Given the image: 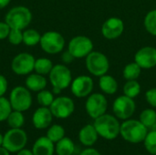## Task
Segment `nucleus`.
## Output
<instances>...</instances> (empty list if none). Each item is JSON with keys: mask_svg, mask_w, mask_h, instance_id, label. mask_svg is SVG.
Masks as SVG:
<instances>
[{"mask_svg": "<svg viewBox=\"0 0 156 155\" xmlns=\"http://www.w3.org/2000/svg\"><path fill=\"white\" fill-rule=\"evenodd\" d=\"M85 109L88 115L95 120L106 113L108 109V100L101 93H92L88 96L85 103Z\"/></svg>", "mask_w": 156, "mask_h": 155, "instance_id": "9", "label": "nucleus"}, {"mask_svg": "<svg viewBox=\"0 0 156 155\" xmlns=\"http://www.w3.org/2000/svg\"><path fill=\"white\" fill-rule=\"evenodd\" d=\"M68 50L75 58H86L91 51H93V42L86 36H76L70 39Z\"/></svg>", "mask_w": 156, "mask_h": 155, "instance_id": "10", "label": "nucleus"}, {"mask_svg": "<svg viewBox=\"0 0 156 155\" xmlns=\"http://www.w3.org/2000/svg\"><path fill=\"white\" fill-rule=\"evenodd\" d=\"M51 142H53L54 143H58V141H60L62 138L65 137V130L61 125L58 124H54L52 126H50L48 129L47 132V135H46Z\"/></svg>", "mask_w": 156, "mask_h": 155, "instance_id": "29", "label": "nucleus"}, {"mask_svg": "<svg viewBox=\"0 0 156 155\" xmlns=\"http://www.w3.org/2000/svg\"><path fill=\"white\" fill-rule=\"evenodd\" d=\"M7 86L8 84H7V80L5 77L0 74V97L5 95V93L7 90Z\"/></svg>", "mask_w": 156, "mask_h": 155, "instance_id": "37", "label": "nucleus"}, {"mask_svg": "<svg viewBox=\"0 0 156 155\" xmlns=\"http://www.w3.org/2000/svg\"><path fill=\"white\" fill-rule=\"evenodd\" d=\"M27 143V135L24 130L10 129L4 134L3 147L9 153H17L24 149Z\"/></svg>", "mask_w": 156, "mask_h": 155, "instance_id": "5", "label": "nucleus"}, {"mask_svg": "<svg viewBox=\"0 0 156 155\" xmlns=\"http://www.w3.org/2000/svg\"><path fill=\"white\" fill-rule=\"evenodd\" d=\"M124 31V23L120 17L112 16L105 20L101 26V34L103 37L109 40H114L120 37Z\"/></svg>", "mask_w": 156, "mask_h": 155, "instance_id": "15", "label": "nucleus"}, {"mask_svg": "<svg viewBox=\"0 0 156 155\" xmlns=\"http://www.w3.org/2000/svg\"><path fill=\"white\" fill-rule=\"evenodd\" d=\"M32 152L34 155H53L55 152L54 143L47 136L40 137L33 144Z\"/></svg>", "mask_w": 156, "mask_h": 155, "instance_id": "18", "label": "nucleus"}, {"mask_svg": "<svg viewBox=\"0 0 156 155\" xmlns=\"http://www.w3.org/2000/svg\"><path fill=\"white\" fill-rule=\"evenodd\" d=\"M11 0H0V9L5 8L6 5H8V4L10 3Z\"/></svg>", "mask_w": 156, "mask_h": 155, "instance_id": "41", "label": "nucleus"}, {"mask_svg": "<svg viewBox=\"0 0 156 155\" xmlns=\"http://www.w3.org/2000/svg\"><path fill=\"white\" fill-rule=\"evenodd\" d=\"M7 38L10 44L14 46H17L21 42H23V32L20 29L11 28Z\"/></svg>", "mask_w": 156, "mask_h": 155, "instance_id": "34", "label": "nucleus"}, {"mask_svg": "<svg viewBox=\"0 0 156 155\" xmlns=\"http://www.w3.org/2000/svg\"><path fill=\"white\" fill-rule=\"evenodd\" d=\"M0 155H10V153L3 146H0Z\"/></svg>", "mask_w": 156, "mask_h": 155, "instance_id": "42", "label": "nucleus"}, {"mask_svg": "<svg viewBox=\"0 0 156 155\" xmlns=\"http://www.w3.org/2000/svg\"><path fill=\"white\" fill-rule=\"evenodd\" d=\"M41 35L35 29H27L23 32V43L28 47H34L40 42Z\"/></svg>", "mask_w": 156, "mask_h": 155, "instance_id": "27", "label": "nucleus"}, {"mask_svg": "<svg viewBox=\"0 0 156 155\" xmlns=\"http://www.w3.org/2000/svg\"><path fill=\"white\" fill-rule=\"evenodd\" d=\"M99 136L105 140H114L120 134L121 124L118 118L111 114H103L94 120L93 123Z\"/></svg>", "mask_w": 156, "mask_h": 155, "instance_id": "1", "label": "nucleus"}, {"mask_svg": "<svg viewBox=\"0 0 156 155\" xmlns=\"http://www.w3.org/2000/svg\"><path fill=\"white\" fill-rule=\"evenodd\" d=\"M134 61L142 69H151L156 67V48L146 46L141 48L134 55Z\"/></svg>", "mask_w": 156, "mask_h": 155, "instance_id": "16", "label": "nucleus"}, {"mask_svg": "<svg viewBox=\"0 0 156 155\" xmlns=\"http://www.w3.org/2000/svg\"><path fill=\"white\" fill-rule=\"evenodd\" d=\"M99 86L101 91L108 95L115 94L118 90V82L115 78H113L111 75L105 74L101 77H100L99 80Z\"/></svg>", "mask_w": 156, "mask_h": 155, "instance_id": "21", "label": "nucleus"}, {"mask_svg": "<svg viewBox=\"0 0 156 155\" xmlns=\"http://www.w3.org/2000/svg\"><path fill=\"white\" fill-rule=\"evenodd\" d=\"M146 101L154 108H156V88H152L145 92Z\"/></svg>", "mask_w": 156, "mask_h": 155, "instance_id": "35", "label": "nucleus"}, {"mask_svg": "<svg viewBox=\"0 0 156 155\" xmlns=\"http://www.w3.org/2000/svg\"><path fill=\"white\" fill-rule=\"evenodd\" d=\"M53 115L50 109L48 107H40L36 110L32 116V123L36 129L43 130L50 126L52 122Z\"/></svg>", "mask_w": 156, "mask_h": 155, "instance_id": "17", "label": "nucleus"}, {"mask_svg": "<svg viewBox=\"0 0 156 155\" xmlns=\"http://www.w3.org/2000/svg\"><path fill=\"white\" fill-rule=\"evenodd\" d=\"M94 88L93 79L87 75H81L72 79L70 90L77 98H85L91 94Z\"/></svg>", "mask_w": 156, "mask_h": 155, "instance_id": "14", "label": "nucleus"}, {"mask_svg": "<svg viewBox=\"0 0 156 155\" xmlns=\"http://www.w3.org/2000/svg\"><path fill=\"white\" fill-rule=\"evenodd\" d=\"M39 44L46 53L55 55L63 50L65 47V38L57 31H48L41 36Z\"/></svg>", "mask_w": 156, "mask_h": 155, "instance_id": "7", "label": "nucleus"}, {"mask_svg": "<svg viewBox=\"0 0 156 155\" xmlns=\"http://www.w3.org/2000/svg\"><path fill=\"white\" fill-rule=\"evenodd\" d=\"M13 111L9 100L4 96L0 97V122H5Z\"/></svg>", "mask_w": 156, "mask_h": 155, "instance_id": "33", "label": "nucleus"}, {"mask_svg": "<svg viewBox=\"0 0 156 155\" xmlns=\"http://www.w3.org/2000/svg\"><path fill=\"white\" fill-rule=\"evenodd\" d=\"M80 155H101V153H100V152H99V151H97L96 149L91 148V147H89V148H87V149L83 150V151L80 153Z\"/></svg>", "mask_w": 156, "mask_h": 155, "instance_id": "39", "label": "nucleus"}, {"mask_svg": "<svg viewBox=\"0 0 156 155\" xmlns=\"http://www.w3.org/2000/svg\"><path fill=\"white\" fill-rule=\"evenodd\" d=\"M142 72L141 67L135 62H131L125 65L123 70H122V76L126 80H133L137 79Z\"/></svg>", "mask_w": 156, "mask_h": 155, "instance_id": "23", "label": "nucleus"}, {"mask_svg": "<svg viewBox=\"0 0 156 155\" xmlns=\"http://www.w3.org/2000/svg\"><path fill=\"white\" fill-rule=\"evenodd\" d=\"M144 25L149 34L156 37V9L151 10L146 14Z\"/></svg>", "mask_w": 156, "mask_h": 155, "instance_id": "30", "label": "nucleus"}, {"mask_svg": "<svg viewBox=\"0 0 156 155\" xmlns=\"http://www.w3.org/2000/svg\"><path fill=\"white\" fill-rule=\"evenodd\" d=\"M49 109L53 117L58 119H67L74 112L75 104L69 97L60 96L54 99Z\"/></svg>", "mask_w": 156, "mask_h": 155, "instance_id": "12", "label": "nucleus"}, {"mask_svg": "<svg viewBox=\"0 0 156 155\" xmlns=\"http://www.w3.org/2000/svg\"><path fill=\"white\" fill-rule=\"evenodd\" d=\"M140 122L147 129H151L156 123V111L154 109H145L140 114Z\"/></svg>", "mask_w": 156, "mask_h": 155, "instance_id": "28", "label": "nucleus"}, {"mask_svg": "<svg viewBox=\"0 0 156 155\" xmlns=\"http://www.w3.org/2000/svg\"><path fill=\"white\" fill-rule=\"evenodd\" d=\"M6 122L11 129H19L25 123V117L22 111L13 110L6 119Z\"/></svg>", "mask_w": 156, "mask_h": 155, "instance_id": "26", "label": "nucleus"}, {"mask_svg": "<svg viewBox=\"0 0 156 155\" xmlns=\"http://www.w3.org/2000/svg\"><path fill=\"white\" fill-rule=\"evenodd\" d=\"M3 140H4V135H2V134L0 133V146L3 145Z\"/></svg>", "mask_w": 156, "mask_h": 155, "instance_id": "44", "label": "nucleus"}, {"mask_svg": "<svg viewBox=\"0 0 156 155\" xmlns=\"http://www.w3.org/2000/svg\"><path fill=\"white\" fill-rule=\"evenodd\" d=\"M52 92H53V94H59L61 92V90H59L58 88H53Z\"/></svg>", "mask_w": 156, "mask_h": 155, "instance_id": "43", "label": "nucleus"}, {"mask_svg": "<svg viewBox=\"0 0 156 155\" xmlns=\"http://www.w3.org/2000/svg\"><path fill=\"white\" fill-rule=\"evenodd\" d=\"M49 80L53 88H58L61 90L70 86L72 82V75L70 69L63 64L53 66L49 72Z\"/></svg>", "mask_w": 156, "mask_h": 155, "instance_id": "8", "label": "nucleus"}, {"mask_svg": "<svg viewBox=\"0 0 156 155\" xmlns=\"http://www.w3.org/2000/svg\"><path fill=\"white\" fill-rule=\"evenodd\" d=\"M55 152L58 155H72L75 152V144L71 139L64 137L56 143Z\"/></svg>", "mask_w": 156, "mask_h": 155, "instance_id": "22", "label": "nucleus"}, {"mask_svg": "<svg viewBox=\"0 0 156 155\" xmlns=\"http://www.w3.org/2000/svg\"><path fill=\"white\" fill-rule=\"evenodd\" d=\"M61 59H62V61H63L65 64H69V63H71V62L75 59V58H74V56H73L69 50H67V51H65V52L62 53V55H61Z\"/></svg>", "mask_w": 156, "mask_h": 155, "instance_id": "38", "label": "nucleus"}, {"mask_svg": "<svg viewBox=\"0 0 156 155\" xmlns=\"http://www.w3.org/2000/svg\"><path fill=\"white\" fill-rule=\"evenodd\" d=\"M135 109L136 105L133 99L125 95H122L116 98L112 104L114 116L122 121L130 119L134 114Z\"/></svg>", "mask_w": 156, "mask_h": 155, "instance_id": "11", "label": "nucleus"}, {"mask_svg": "<svg viewBox=\"0 0 156 155\" xmlns=\"http://www.w3.org/2000/svg\"><path fill=\"white\" fill-rule=\"evenodd\" d=\"M144 147L149 153L156 155V131L148 132L144 141Z\"/></svg>", "mask_w": 156, "mask_h": 155, "instance_id": "32", "label": "nucleus"}, {"mask_svg": "<svg viewBox=\"0 0 156 155\" xmlns=\"http://www.w3.org/2000/svg\"><path fill=\"white\" fill-rule=\"evenodd\" d=\"M98 132L92 124H87L84 127H82L79 132V140L80 143H82L84 146L91 147L94 145V143L98 140Z\"/></svg>", "mask_w": 156, "mask_h": 155, "instance_id": "19", "label": "nucleus"}, {"mask_svg": "<svg viewBox=\"0 0 156 155\" xmlns=\"http://www.w3.org/2000/svg\"><path fill=\"white\" fill-rule=\"evenodd\" d=\"M85 64L88 71L99 78L107 74L110 69V61L107 56L101 51H91L86 57Z\"/></svg>", "mask_w": 156, "mask_h": 155, "instance_id": "4", "label": "nucleus"}, {"mask_svg": "<svg viewBox=\"0 0 156 155\" xmlns=\"http://www.w3.org/2000/svg\"><path fill=\"white\" fill-rule=\"evenodd\" d=\"M53 68V64L50 59L47 58H39L36 59L35 61V66H34V70L36 73L40 74V75H47L49 74Z\"/></svg>", "mask_w": 156, "mask_h": 155, "instance_id": "24", "label": "nucleus"}, {"mask_svg": "<svg viewBox=\"0 0 156 155\" xmlns=\"http://www.w3.org/2000/svg\"><path fill=\"white\" fill-rule=\"evenodd\" d=\"M54 99L55 98H54L53 92L49 90H42L38 91L37 96V102L42 107H49L51 103L53 102Z\"/></svg>", "mask_w": 156, "mask_h": 155, "instance_id": "31", "label": "nucleus"}, {"mask_svg": "<svg viewBox=\"0 0 156 155\" xmlns=\"http://www.w3.org/2000/svg\"><path fill=\"white\" fill-rule=\"evenodd\" d=\"M31 20L32 13L24 5H18L11 8L5 16V22H6L11 28L20 30L27 28Z\"/></svg>", "mask_w": 156, "mask_h": 155, "instance_id": "3", "label": "nucleus"}, {"mask_svg": "<svg viewBox=\"0 0 156 155\" xmlns=\"http://www.w3.org/2000/svg\"><path fill=\"white\" fill-rule=\"evenodd\" d=\"M148 133V129L140 120H125L121 124L120 134L128 143H140L144 141Z\"/></svg>", "mask_w": 156, "mask_h": 155, "instance_id": "2", "label": "nucleus"}, {"mask_svg": "<svg viewBox=\"0 0 156 155\" xmlns=\"http://www.w3.org/2000/svg\"><path fill=\"white\" fill-rule=\"evenodd\" d=\"M26 87L31 91L38 92L47 87V79L43 75L37 73L30 74L26 79Z\"/></svg>", "mask_w": 156, "mask_h": 155, "instance_id": "20", "label": "nucleus"}, {"mask_svg": "<svg viewBox=\"0 0 156 155\" xmlns=\"http://www.w3.org/2000/svg\"><path fill=\"white\" fill-rule=\"evenodd\" d=\"M11 27L6 22H0V40L5 39L8 37Z\"/></svg>", "mask_w": 156, "mask_h": 155, "instance_id": "36", "label": "nucleus"}, {"mask_svg": "<svg viewBox=\"0 0 156 155\" xmlns=\"http://www.w3.org/2000/svg\"><path fill=\"white\" fill-rule=\"evenodd\" d=\"M35 58L29 53H20L17 54L11 62V69L13 72L19 76H24L31 73L34 70Z\"/></svg>", "mask_w": 156, "mask_h": 155, "instance_id": "13", "label": "nucleus"}, {"mask_svg": "<svg viewBox=\"0 0 156 155\" xmlns=\"http://www.w3.org/2000/svg\"><path fill=\"white\" fill-rule=\"evenodd\" d=\"M16 155H34L32 150H28V149H22L19 152L16 153Z\"/></svg>", "mask_w": 156, "mask_h": 155, "instance_id": "40", "label": "nucleus"}, {"mask_svg": "<svg viewBox=\"0 0 156 155\" xmlns=\"http://www.w3.org/2000/svg\"><path fill=\"white\" fill-rule=\"evenodd\" d=\"M12 109L18 111H26L32 105V96L27 87L17 86L14 88L9 95Z\"/></svg>", "mask_w": 156, "mask_h": 155, "instance_id": "6", "label": "nucleus"}, {"mask_svg": "<svg viewBox=\"0 0 156 155\" xmlns=\"http://www.w3.org/2000/svg\"><path fill=\"white\" fill-rule=\"evenodd\" d=\"M141 84L137 81V79L126 80L122 90L123 95L134 99L141 93Z\"/></svg>", "mask_w": 156, "mask_h": 155, "instance_id": "25", "label": "nucleus"}]
</instances>
